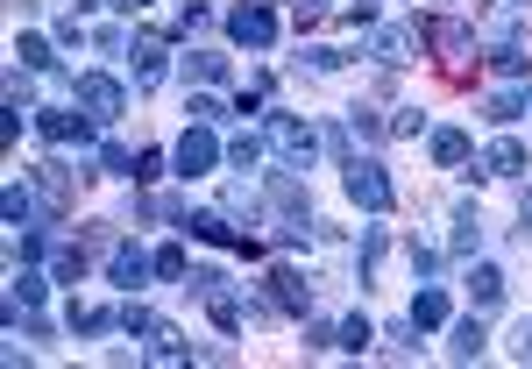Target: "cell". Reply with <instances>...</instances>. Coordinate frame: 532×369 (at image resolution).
I'll list each match as a JSON object with an SVG mask.
<instances>
[{
    "mask_svg": "<svg viewBox=\"0 0 532 369\" xmlns=\"http://www.w3.org/2000/svg\"><path fill=\"white\" fill-rule=\"evenodd\" d=\"M121 334H157V313H149V306H121Z\"/></svg>",
    "mask_w": 532,
    "mask_h": 369,
    "instance_id": "36",
    "label": "cell"
},
{
    "mask_svg": "<svg viewBox=\"0 0 532 369\" xmlns=\"http://www.w3.org/2000/svg\"><path fill=\"white\" fill-rule=\"evenodd\" d=\"M525 114H532V93H525Z\"/></svg>",
    "mask_w": 532,
    "mask_h": 369,
    "instance_id": "47",
    "label": "cell"
},
{
    "mask_svg": "<svg viewBox=\"0 0 532 369\" xmlns=\"http://www.w3.org/2000/svg\"><path fill=\"white\" fill-rule=\"evenodd\" d=\"M490 71H497V79H525V71H532V57H525L518 43H497V50H490Z\"/></svg>",
    "mask_w": 532,
    "mask_h": 369,
    "instance_id": "27",
    "label": "cell"
},
{
    "mask_svg": "<svg viewBox=\"0 0 532 369\" xmlns=\"http://www.w3.org/2000/svg\"><path fill=\"white\" fill-rule=\"evenodd\" d=\"M79 107H86L100 128H114V121L128 114V86H121V79H107V71H86V79H79Z\"/></svg>",
    "mask_w": 532,
    "mask_h": 369,
    "instance_id": "4",
    "label": "cell"
},
{
    "mask_svg": "<svg viewBox=\"0 0 532 369\" xmlns=\"http://www.w3.org/2000/svg\"><path fill=\"white\" fill-rule=\"evenodd\" d=\"M149 178H164V150H142L135 157V185H149Z\"/></svg>",
    "mask_w": 532,
    "mask_h": 369,
    "instance_id": "41",
    "label": "cell"
},
{
    "mask_svg": "<svg viewBox=\"0 0 532 369\" xmlns=\"http://www.w3.org/2000/svg\"><path fill=\"white\" fill-rule=\"evenodd\" d=\"M447 348H454V362H476L483 355V313L476 320H454V341Z\"/></svg>",
    "mask_w": 532,
    "mask_h": 369,
    "instance_id": "25",
    "label": "cell"
},
{
    "mask_svg": "<svg viewBox=\"0 0 532 369\" xmlns=\"http://www.w3.org/2000/svg\"><path fill=\"white\" fill-rule=\"evenodd\" d=\"M270 299H277V313H313V284L277 263V270H270Z\"/></svg>",
    "mask_w": 532,
    "mask_h": 369,
    "instance_id": "13",
    "label": "cell"
},
{
    "mask_svg": "<svg viewBox=\"0 0 532 369\" xmlns=\"http://www.w3.org/2000/svg\"><path fill=\"white\" fill-rule=\"evenodd\" d=\"M64 327L79 334V341H93V334L121 327V306H71V313H64Z\"/></svg>",
    "mask_w": 532,
    "mask_h": 369,
    "instance_id": "18",
    "label": "cell"
},
{
    "mask_svg": "<svg viewBox=\"0 0 532 369\" xmlns=\"http://www.w3.org/2000/svg\"><path fill=\"white\" fill-rule=\"evenodd\" d=\"M483 249V220H476V206H462L454 213V256H476Z\"/></svg>",
    "mask_w": 532,
    "mask_h": 369,
    "instance_id": "26",
    "label": "cell"
},
{
    "mask_svg": "<svg viewBox=\"0 0 532 369\" xmlns=\"http://www.w3.org/2000/svg\"><path fill=\"white\" fill-rule=\"evenodd\" d=\"M149 362H164V369H178V362H192V341H185L178 327H164V320H157V334H149Z\"/></svg>",
    "mask_w": 532,
    "mask_h": 369,
    "instance_id": "21",
    "label": "cell"
},
{
    "mask_svg": "<svg viewBox=\"0 0 532 369\" xmlns=\"http://www.w3.org/2000/svg\"><path fill=\"white\" fill-rule=\"evenodd\" d=\"M483 171H490V178H518V171H525V142H511V135H497V142H490V150H483Z\"/></svg>",
    "mask_w": 532,
    "mask_h": 369,
    "instance_id": "19",
    "label": "cell"
},
{
    "mask_svg": "<svg viewBox=\"0 0 532 369\" xmlns=\"http://www.w3.org/2000/svg\"><path fill=\"white\" fill-rule=\"evenodd\" d=\"M220 157H227V150L213 142V128H206V121H192V128L178 135V178H206Z\"/></svg>",
    "mask_w": 532,
    "mask_h": 369,
    "instance_id": "6",
    "label": "cell"
},
{
    "mask_svg": "<svg viewBox=\"0 0 532 369\" xmlns=\"http://www.w3.org/2000/svg\"><path fill=\"white\" fill-rule=\"evenodd\" d=\"M121 8H128V15H142V8H149V0H121Z\"/></svg>",
    "mask_w": 532,
    "mask_h": 369,
    "instance_id": "45",
    "label": "cell"
},
{
    "mask_svg": "<svg viewBox=\"0 0 532 369\" xmlns=\"http://www.w3.org/2000/svg\"><path fill=\"white\" fill-rule=\"evenodd\" d=\"M419 36H426V43L440 50V64L454 71V79H462V71H469V29H462V22H426Z\"/></svg>",
    "mask_w": 532,
    "mask_h": 369,
    "instance_id": "9",
    "label": "cell"
},
{
    "mask_svg": "<svg viewBox=\"0 0 532 369\" xmlns=\"http://www.w3.org/2000/svg\"><path fill=\"white\" fill-rule=\"evenodd\" d=\"M100 171H114V178H135V157L121 150V142H100Z\"/></svg>",
    "mask_w": 532,
    "mask_h": 369,
    "instance_id": "35",
    "label": "cell"
},
{
    "mask_svg": "<svg viewBox=\"0 0 532 369\" xmlns=\"http://www.w3.org/2000/svg\"><path fill=\"white\" fill-rule=\"evenodd\" d=\"M369 57L391 64V71L412 64V57H419V29H369Z\"/></svg>",
    "mask_w": 532,
    "mask_h": 369,
    "instance_id": "11",
    "label": "cell"
},
{
    "mask_svg": "<svg viewBox=\"0 0 532 369\" xmlns=\"http://www.w3.org/2000/svg\"><path fill=\"white\" fill-rule=\"evenodd\" d=\"M518 114H525V93H511V86H504V93H490V121H497V128H511Z\"/></svg>",
    "mask_w": 532,
    "mask_h": 369,
    "instance_id": "34",
    "label": "cell"
},
{
    "mask_svg": "<svg viewBox=\"0 0 532 369\" xmlns=\"http://www.w3.org/2000/svg\"><path fill=\"white\" fill-rule=\"evenodd\" d=\"M86 8H100V0H79V15H86Z\"/></svg>",
    "mask_w": 532,
    "mask_h": 369,
    "instance_id": "46",
    "label": "cell"
},
{
    "mask_svg": "<svg viewBox=\"0 0 532 369\" xmlns=\"http://www.w3.org/2000/svg\"><path fill=\"white\" fill-rule=\"evenodd\" d=\"M164 57H171L164 36H135V86H142V93H149V86H164Z\"/></svg>",
    "mask_w": 532,
    "mask_h": 369,
    "instance_id": "15",
    "label": "cell"
},
{
    "mask_svg": "<svg viewBox=\"0 0 532 369\" xmlns=\"http://www.w3.org/2000/svg\"><path fill=\"white\" fill-rule=\"evenodd\" d=\"M518 213H525V228H532V185H525V199H518Z\"/></svg>",
    "mask_w": 532,
    "mask_h": 369,
    "instance_id": "44",
    "label": "cell"
},
{
    "mask_svg": "<svg viewBox=\"0 0 532 369\" xmlns=\"http://www.w3.org/2000/svg\"><path fill=\"white\" fill-rule=\"evenodd\" d=\"M15 64H22V71H57V50H50L43 36H15Z\"/></svg>",
    "mask_w": 532,
    "mask_h": 369,
    "instance_id": "24",
    "label": "cell"
},
{
    "mask_svg": "<svg viewBox=\"0 0 532 369\" xmlns=\"http://www.w3.org/2000/svg\"><path fill=\"white\" fill-rule=\"evenodd\" d=\"M185 228H192L199 242H213V249H242V256H263V242H256V235H242L235 220H227V213H213V206H206V213H185Z\"/></svg>",
    "mask_w": 532,
    "mask_h": 369,
    "instance_id": "5",
    "label": "cell"
},
{
    "mask_svg": "<svg viewBox=\"0 0 532 369\" xmlns=\"http://www.w3.org/2000/svg\"><path fill=\"white\" fill-rule=\"evenodd\" d=\"M462 284H469V306H476V313H497V306H504V270H497V263H476Z\"/></svg>",
    "mask_w": 532,
    "mask_h": 369,
    "instance_id": "14",
    "label": "cell"
},
{
    "mask_svg": "<svg viewBox=\"0 0 532 369\" xmlns=\"http://www.w3.org/2000/svg\"><path fill=\"white\" fill-rule=\"evenodd\" d=\"M0 213H8V228H29V220L43 213V192H36L29 178H15L8 192H0Z\"/></svg>",
    "mask_w": 532,
    "mask_h": 369,
    "instance_id": "16",
    "label": "cell"
},
{
    "mask_svg": "<svg viewBox=\"0 0 532 369\" xmlns=\"http://www.w3.org/2000/svg\"><path fill=\"white\" fill-rule=\"evenodd\" d=\"M43 142H86V128H100L93 114H71V107H29Z\"/></svg>",
    "mask_w": 532,
    "mask_h": 369,
    "instance_id": "8",
    "label": "cell"
},
{
    "mask_svg": "<svg viewBox=\"0 0 532 369\" xmlns=\"http://www.w3.org/2000/svg\"><path fill=\"white\" fill-rule=\"evenodd\" d=\"M469 157H476V142H469L462 128H433V164H440V171H462Z\"/></svg>",
    "mask_w": 532,
    "mask_h": 369,
    "instance_id": "17",
    "label": "cell"
},
{
    "mask_svg": "<svg viewBox=\"0 0 532 369\" xmlns=\"http://www.w3.org/2000/svg\"><path fill=\"white\" fill-rule=\"evenodd\" d=\"M227 36H235L242 50H270V43H277V15L263 8V0H249V8L227 15Z\"/></svg>",
    "mask_w": 532,
    "mask_h": 369,
    "instance_id": "7",
    "label": "cell"
},
{
    "mask_svg": "<svg viewBox=\"0 0 532 369\" xmlns=\"http://www.w3.org/2000/svg\"><path fill=\"white\" fill-rule=\"evenodd\" d=\"M369 341H376V327H369V320H362V313H355V320H341V327H334V348H348V355H362V348H369Z\"/></svg>",
    "mask_w": 532,
    "mask_h": 369,
    "instance_id": "29",
    "label": "cell"
},
{
    "mask_svg": "<svg viewBox=\"0 0 532 369\" xmlns=\"http://www.w3.org/2000/svg\"><path fill=\"white\" fill-rule=\"evenodd\" d=\"M185 71H192L199 86H220V79H227V57H213V50H192V57H185Z\"/></svg>",
    "mask_w": 532,
    "mask_h": 369,
    "instance_id": "30",
    "label": "cell"
},
{
    "mask_svg": "<svg viewBox=\"0 0 532 369\" xmlns=\"http://www.w3.org/2000/svg\"><path fill=\"white\" fill-rule=\"evenodd\" d=\"M107 277H114L121 291H135L142 277H157V256H142L135 242H114V256H107Z\"/></svg>",
    "mask_w": 532,
    "mask_h": 369,
    "instance_id": "12",
    "label": "cell"
},
{
    "mask_svg": "<svg viewBox=\"0 0 532 369\" xmlns=\"http://www.w3.org/2000/svg\"><path fill=\"white\" fill-rule=\"evenodd\" d=\"M298 64H313V71H320V79H327V71H341V50H327V43H313L306 57H298Z\"/></svg>",
    "mask_w": 532,
    "mask_h": 369,
    "instance_id": "40",
    "label": "cell"
},
{
    "mask_svg": "<svg viewBox=\"0 0 532 369\" xmlns=\"http://www.w3.org/2000/svg\"><path fill=\"white\" fill-rule=\"evenodd\" d=\"M29 185L43 192V213H71V171H64L57 157H43V164L29 171Z\"/></svg>",
    "mask_w": 532,
    "mask_h": 369,
    "instance_id": "10",
    "label": "cell"
},
{
    "mask_svg": "<svg viewBox=\"0 0 532 369\" xmlns=\"http://www.w3.org/2000/svg\"><path fill=\"white\" fill-rule=\"evenodd\" d=\"M348 135H355V142H384V135H391V121H376L369 107H355V114H348Z\"/></svg>",
    "mask_w": 532,
    "mask_h": 369,
    "instance_id": "33",
    "label": "cell"
},
{
    "mask_svg": "<svg viewBox=\"0 0 532 369\" xmlns=\"http://www.w3.org/2000/svg\"><path fill=\"white\" fill-rule=\"evenodd\" d=\"M419 128H426L419 107H398V114H391V135H419Z\"/></svg>",
    "mask_w": 532,
    "mask_h": 369,
    "instance_id": "42",
    "label": "cell"
},
{
    "mask_svg": "<svg viewBox=\"0 0 532 369\" xmlns=\"http://www.w3.org/2000/svg\"><path fill=\"white\" fill-rule=\"evenodd\" d=\"M185 291H199V299H213V291H227V270H213V263H206V270H192V277H185Z\"/></svg>",
    "mask_w": 532,
    "mask_h": 369,
    "instance_id": "37",
    "label": "cell"
},
{
    "mask_svg": "<svg viewBox=\"0 0 532 369\" xmlns=\"http://www.w3.org/2000/svg\"><path fill=\"white\" fill-rule=\"evenodd\" d=\"M157 277H171V284H185V277H192V256H185L178 242H164V249H157Z\"/></svg>",
    "mask_w": 532,
    "mask_h": 369,
    "instance_id": "32",
    "label": "cell"
},
{
    "mask_svg": "<svg viewBox=\"0 0 532 369\" xmlns=\"http://www.w3.org/2000/svg\"><path fill=\"white\" fill-rule=\"evenodd\" d=\"M263 135H270V150H277L291 171H306V164L320 157V128H313V121H298V114H270Z\"/></svg>",
    "mask_w": 532,
    "mask_h": 369,
    "instance_id": "3",
    "label": "cell"
},
{
    "mask_svg": "<svg viewBox=\"0 0 532 369\" xmlns=\"http://www.w3.org/2000/svg\"><path fill=\"white\" fill-rule=\"evenodd\" d=\"M15 299H22V306H29V313H36V306H43V299H50V277H43V270H36V263H15Z\"/></svg>",
    "mask_w": 532,
    "mask_h": 369,
    "instance_id": "23",
    "label": "cell"
},
{
    "mask_svg": "<svg viewBox=\"0 0 532 369\" xmlns=\"http://www.w3.org/2000/svg\"><path fill=\"white\" fill-rule=\"evenodd\" d=\"M263 150H270V135H256V128H242L235 142H227V164H235V171H256V164H263Z\"/></svg>",
    "mask_w": 532,
    "mask_h": 369,
    "instance_id": "22",
    "label": "cell"
},
{
    "mask_svg": "<svg viewBox=\"0 0 532 369\" xmlns=\"http://www.w3.org/2000/svg\"><path fill=\"white\" fill-rule=\"evenodd\" d=\"M270 235L277 242H306L313 235V199H306V185H298L291 171H270Z\"/></svg>",
    "mask_w": 532,
    "mask_h": 369,
    "instance_id": "1",
    "label": "cell"
},
{
    "mask_svg": "<svg viewBox=\"0 0 532 369\" xmlns=\"http://www.w3.org/2000/svg\"><path fill=\"white\" fill-rule=\"evenodd\" d=\"M341 192H348L362 213H391V206H398V185L384 178V164H376V157H348V164H341Z\"/></svg>",
    "mask_w": 532,
    "mask_h": 369,
    "instance_id": "2",
    "label": "cell"
},
{
    "mask_svg": "<svg viewBox=\"0 0 532 369\" xmlns=\"http://www.w3.org/2000/svg\"><path fill=\"white\" fill-rule=\"evenodd\" d=\"M185 114H192V121H206V128H213V121H220V114H227V107H220V100H213V93H192V100H185Z\"/></svg>",
    "mask_w": 532,
    "mask_h": 369,
    "instance_id": "39",
    "label": "cell"
},
{
    "mask_svg": "<svg viewBox=\"0 0 532 369\" xmlns=\"http://www.w3.org/2000/svg\"><path fill=\"white\" fill-rule=\"evenodd\" d=\"M50 277L57 284H79L86 277V249H50Z\"/></svg>",
    "mask_w": 532,
    "mask_h": 369,
    "instance_id": "31",
    "label": "cell"
},
{
    "mask_svg": "<svg viewBox=\"0 0 532 369\" xmlns=\"http://www.w3.org/2000/svg\"><path fill=\"white\" fill-rule=\"evenodd\" d=\"M8 256H15V263H43V256H50V242L36 235V220H29V228H15V242H8Z\"/></svg>",
    "mask_w": 532,
    "mask_h": 369,
    "instance_id": "28",
    "label": "cell"
},
{
    "mask_svg": "<svg viewBox=\"0 0 532 369\" xmlns=\"http://www.w3.org/2000/svg\"><path fill=\"white\" fill-rule=\"evenodd\" d=\"M412 270H419V277H440V249H419V242H412Z\"/></svg>",
    "mask_w": 532,
    "mask_h": 369,
    "instance_id": "43",
    "label": "cell"
},
{
    "mask_svg": "<svg viewBox=\"0 0 532 369\" xmlns=\"http://www.w3.org/2000/svg\"><path fill=\"white\" fill-rule=\"evenodd\" d=\"M384 249H391V235H384V228H369V235H362V277L384 263Z\"/></svg>",
    "mask_w": 532,
    "mask_h": 369,
    "instance_id": "38",
    "label": "cell"
},
{
    "mask_svg": "<svg viewBox=\"0 0 532 369\" xmlns=\"http://www.w3.org/2000/svg\"><path fill=\"white\" fill-rule=\"evenodd\" d=\"M412 327H419V334L447 327V291H440V284H419V299H412Z\"/></svg>",
    "mask_w": 532,
    "mask_h": 369,
    "instance_id": "20",
    "label": "cell"
}]
</instances>
